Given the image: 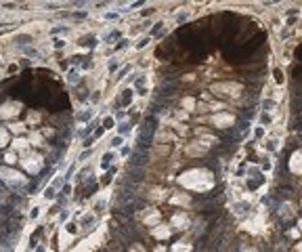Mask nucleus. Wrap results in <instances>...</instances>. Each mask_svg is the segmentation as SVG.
<instances>
[{
    "mask_svg": "<svg viewBox=\"0 0 302 252\" xmlns=\"http://www.w3.org/2000/svg\"><path fill=\"white\" fill-rule=\"evenodd\" d=\"M262 40H264V34L260 32V34H256V38L248 40V44H241V46H237V48H225V57L229 61H233V63H239V61H244L252 50H256V48L260 46Z\"/></svg>",
    "mask_w": 302,
    "mask_h": 252,
    "instance_id": "obj_1",
    "label": "nucleus"
},
{
    "mask_svg": "<svg viewBox=\"0 0 302 252\" xmlns=\"http://www.w3.org/2000/svg\"><path fill=\"white\" fill-rule=\"evenodd\" d=\"M143 206H145V202L141 200L139 195H134V198H132L130 202H126V204L120 208V212H122V214H126V216H132L134 212H137V210H141Z\"/></svg>",
    "mask_w": 302,
    "mask_h": 252,
    "instance_id": "obj_2",
    "label": "nucleus"
},
{
    "mask_svg": "<svg viewBox=\"0 0 302 252\" xmlns=\"http://www.w3.org/2000/svg\"><path fill=\"white\" fill-rule=\"evenodd\" d=\"M147 158H149L147 151H134V156H132V160H130V168L145 166V164H147Z\"/></svg>",
    "mask_w": 302,
    "mask_h": 252,
    "instance_id": "obj_3",
    "label": "nucleus"
},
{
    "mask_svg": "<svg viewBox=\"0 0 302 252\" xmlns=\"http://www.w3.org/2000/svg\"><path fill=\"white\" fill-rule=\"evenodd\" d=\"M130 101H132V90H130V88H126V90L122 93V97L116 101V109L124 107V105H130Z\"/></svg>",
    "mask_w": 302,
    "mask_h": 252,
    "instance_id": "obj_4",
    "label": "nucleus"
},
{
    "mask_svg": "<svg viewBox=\"0 0 302 252\" xmlns=\"http://www.w3.org/2000/svg\"><path fill=\"white\" fill-rule=\"evenodd\" d=\"M93 130H97V122H94V120H90V122H88V124H86V126H84V128H82L80 132H78V134H80L82 139H88Z\"/></svg>",
    "mask_w": 302,
    "mask_h": 252,
    "instance_id": "obj_5",
    "label": "nucleus"
},
{
    "mask_svg": "<svg viewBox=\"0 0 302 252\" xmlns=\"http://www.w3.org/2000/svg\"><path fill=\"white\" fill-rule=\"evenodd\" d=\"M30 42H32V36H30V34H19V36H15V44L21 46V48L30 46Z\"/></svg>",
    "mask_w": 302,
    "mask_h": 252,
    "instance_id": "obj_6",
    "label": "nucleus"
},
{
    "mask_svg": "<svg viewBox=\"0 0 302 252\" xmlns=\"http://www.w3.org/2000/svg\"><path fill=\"white\" fill-rule=\"evenodd\" d=\"M78 44H80V46L94 48V46H97V38H94V36H84V38H80V40H78Z\"/></svg>",
    "mask_w": 302,
    "mask_h": 252,
    "instance_id": "obj_7",
    "label": "nucleus"
},
{
    "mask_svg": "<svg viewBox=\"0 0 302 252\" xmlns=\"http://www.w3.org/2000/svg\"><path fill=\"white\" fill-rule=\"evenodd\" d=\"M111 160H113V151H107V154L103 156V160H101V168H103V170H107V168H109V164H111Z\"/></svg>",
    "mask_w": 302,
    "mask_h": 252,
    "instance_id": "obj_8",
    "label": "nucleus"
},
{
    "mask_svg": "<svg viewBox=\"0 0 302 252\" xmlns=\"http://www.w3.org/2000/svg\"><path fill=\"white\" fill-rule=\"evenodd\" d=\"M70 193H71V187H70V185H63V187H61V191H59V195H57L59 204H63V200H65V195H70Z\"/></svg>",
    "mask_w": 302,
    "mask_h": 252,
    "instance_id": "obj_9",
    "label": "nucleus"
},
{
    "mask_svg": "<svg viewBox=\"0 0 302 252\" xmlns=\"http://www.w3.org/2000/svg\"><path fill=\"white\" fill-rule=\"evenodd\" d=\"M90 120H93V111H90V109H86V111L78 114V122H86V124H88Z\"/></svg>",
    "mask_w": 302,
    "mask_h": 252,
    "instance_id": "obj_10",
    "label": "nucleus"
},
{
    "mask_svg": "<svg viewBox=\"0 0 302 252\" xmlns=\"http://www.w3.org/2000/svg\"><path fill=\"white\" fill-rule=\"evenodd\" d=\"M67 82H70V84H78V82H80V76H78L76 70H70V74H67Z\"/></svg>",
    "mask_w": 302,
    "mask_h": 252,
    "instance_id": "obj_11",
    "label": "nucleus"
},
{
    "mask_svg": "<svg viewBox=\"0 0 302 252\" xmlns=\"http://www.w3.org/2000/svg\"><path fill=\"white\" fill-rule=\"evenodd\" d=\"M21 50H23V53L27 55V57H36V59L40 57V53H38V50H36L34 46H25V48H21Z\"/></svg>",
    "mask_w": 302,
    "mask_h": 252,
    "instance_id": "obj_12",
    "label": "nucleus"
},
{
    "mask_svg": "<svg viewBox=\"0 0 302 252\" xmlns=\"http://www.w3.org/2000/svg\"><path fill=\"white\" fill-rule=\"evenodd\" d=\"M117 132H120V137L128 134V132H130V124H128V122H122V124H120V128H117Z\"/></svg>",
    "mask_w": 302,
    "mask_h": 252,
    "instance_id": "obj_13",
    "label": "nucleus"
},
{
    "mask_svg": "<svg viewBox=\"0 0 302 252\" xmlns=\"http://www.w3.org/2000/svg\"><path fill=\"white\" fill-rule=\"evenodd\" d=\"M248 208H250V206H248V204H244V202L235 204V210H237V214H241V216H244L245 212H248Z\"/></svg>",
    "mask_w": 302,
    "mask_h": 252,
    "instance_id": "obj_14",
    "label": "nucleus"
},
{
    "mask_svg": "<svg viewBox=\"0 0 302 252\" xmlns=\"http://www.w3.org/2000/svg\"><path fill=\"white\" fill-rule=\"evenodd\" d=\"M44 198H46V200H55V198H57V193H55V187H53V185H50V187H46Z\"/></svg>",
    "mask_w": 302,
    "mask_h": 252,
    "instance_id": "obj_15",
    "label": "nucleus"
},
{
    "mask_svg": "<svg viewBox=\"0 0 302 252\" xmlns=\"http://www.w3.org/2000/svg\"><path fill=\"white\" fill-rule=\"evenodd\" d=\"M61 32H67V25H55V27H50V34L53 36H57Z\"/></svg>",
    "mask_w": 302,
    "mask_h": 252,
    "instance_id": "obj_16",
    "label": "nucleus"
},
{
    "mask_svg": "<svg viewBox=\"0 0 302 252\" xmlns=\"http://www.w3.org/2000/svg\"><path fill=\"white\" fill-rule=\"evenodd\" d=\"M109 128H113V118L111 116H107L103 120V130H109Z\"/></svg>",
    "mask_w": 302,
    "mask_h": 252,
    "instance_id": "obj_17",
    "label": "nucleus"
},
{
    "mask_svg": "<svg viewBox=\"0 0 302 252\" xmlns=\"http://www.w3.org/2000/svg\"><path fill=\"white\" fill-rule=\"evenodd\" d=\"M124 143V137H120V134H117V137H113V139H111V147H113V149H116V147H120V145Z\"/></svg>",
    "mask_w": 302,
    "mask_h": 252,
    "instance_id": "obj_18",
    "label": "nucleus"
},
{
    "mask_svg": "<svg viewBox=\"0 0 302 252\" xmlns=\"http://www.w3.org/2000/svg\"><path fill=\"white\" fill-rule=\"evenodd\" d=\"M260 183H262V177H258V179H250V181H248V187H250V189H256Z\"/></svg>",
    "mask_w": 302,
    "mask_h": 252,
    "instance_id": "obj_19",
    "label": "nucleus"
},
{
    "mask_svg": "<svg viewBox=\"0 0 302 252\" xmlns=\"http://www.w3.org/2000/svg\"><path fill=\"white\" fill-rule=\"evenodd\" d=\"M70 15L74 17V19H86L88 13H86V11H76V13H70Z\"/></svg>",
    "mask_w": 302,
    "mask_h": 252,
    "instance_id": "obj_20",
    "label": "nucleus"
},
{
    "mask_svg": "<svg viewBox=\"0 0 302 252\" xmlns=\"http://www.w3.org/2000/svg\"><path fill=\"white\" fill-rule=\"evenodd\" d=\"M94 223V216H82V227H88Z\"/></svg>",
    "mask_w": 302,
    "mask_h": 252,
    "instance_id": "obj_21",
    "label": "nucleus"
},
{
    "mask_svg": "<svg viewBox=\"0 0 302 252\" xmlns=\"http://www.w3.org/2000/svg\"><path fill=\"white\" fill-rule=\"evenodd\" d=\"M162 27H164V23H155V27L151 30V36H155V34H160V32H162Z\"/></svg>",
    "mask_w": 302,
    "mask_h": 252,
    "instance_id": "obj_22",
    "label": "nucleus"
},
{
    "mask_svg": "<svg viewBox=\"0 0 302 252\" xmlns=\"http://www.w3.org/2000/svg\"><path fill=\"white\" fill-rule=\"evenodd\" d=\"M128 72H130V65H124V67L120 70V74H117V78H124V76H126Z\"/></svg>",
    "mask_w": 302,
    "mask_h": 252,
    "instance_id": "obj_23",
    "label": "nucleus"
},
{
    "mask_svg": "<svg viewBox=\"0 0 302 252\" xmlns=\"http://www.w3.org/2000/svg\"><path fill=\"white\" fill-rule=\"evenodd\" d=\"M120 36H122V34H120V32L116 30V32H111V34H107V36H105V40H113V38H120Z\"/></svg>",
    "mask_w": 302,
    "mask_h": 252,
    "instance_id": "obj_24",
    "label": "nucleus"
},
{
    "mask_svg": "<svg viewBox=\"0 0 302 252\" xmlns=\"http://www.w3.org/2000/svg\"><path fill=\"white\" fill-rule=\"evenodd\" d=\"M78 97H80V101H86V99H88V90H86V88H84V90H80V93H78Z\"/></svg>",
    "mask_w": 302,
    "mask_h": 252,
    "instance_id": "obj_25",
    "label": "nucleus"
},
{
    "mask_svg": "<svg viewBox=\"0 0 302 252\" xmlns=\"http://www.w3.org/2000/svg\"><path fill=\"white\" fill-rule=\"evenodd\" d=\"M143 84H145V78H143V76H139V78L134 80V86H139V88H143Z\"/></svg>",
    "mask_w": 302,
    "mask_h": 252,
    "instance_id": "obj_26",
    "label": "nucleus"
},
{
    "mask_svg": "<svg viewBox=\"0 0 302 252\" xmlns=\"http://www.w3.org/2000/svg\"><path fill=\"white\" fill-rule=\"evenodd\" d=\"M126 42H128V40H124V38H120V42L116 44V50H120V48H124V46H126Z\"/></svg>",
    "mask_w": 302,
    "mask_h": 252,
    "instance_id": "obj_27",
    "label": "nucleus"
},
{
    "mask_svg": "<svg viewBox=\"0 0 302 252\" xmlns=\"http://www.w3.org/2000/svg\"><path fill=\"white\" fill-rule=\"evenodd\" d=\"M111 172H113V170H109V174H105V177H103V181H101V185H107V183L111 181Z\"/></svg>",
    "mask_w": 302,
    "mask_h": 252,
    "instance_id": "obj_28",
    "label": "nucleus"
},
{
    "mask_svg": "<svg viewBox=\"0 0 302 252\" xmlns=\"http://www.w3.org/2000/svg\"><path fill=\"white\" fill-rule=\"evenodd\" d=\"M116 118H117V120L126 118V111H122V109H116Z\"/></svg>",
    "mask_w": 302,
    "mask_h": 252,
    "instance_id": "obj_29",
    "label": "nucleus"
},
{
    "mask_svg": "<svg viewBox=\"0 0 302 252\" xmlns=\"http://www.w3.org/2000/svg\"><path fill=\"white\" fill-rule=\"evenodd\" d=\"M90 156V149H86V151H82L80 154V158H78V160H86V158Z\"/></svg>",
    "mask_w": 302,
    "mask_h": 252,
    "instance_id": "obj_30",
    "label": "nucleus"
},
{
    "mask_svg": "<svg viewBox=\"0 0 302 252\" xmlns=\"http://www.w3.org/2000/svg\"><path fill=\"white\" fill-rule=\"evenodd\" d=\"M63 46H65V42H63V40H59V38H57V40H55V48H63Z\"/></svg>",
    "mask_w": 302,
    "mask_h": 252,
    "instance_id": "obj_31",
    "label": "nucleus"
},
{
    "mask_svg": "<svg viewBox=\"0 0 302 252\" xmlns=\"http://www.w3.org/2000/svg\"><path fill=\"white\" fill-rule=\"evenodd\" d=\"M296 59H300V61H302V44L296 48Z\"/></svg>",
    "mask_w": 302,
    "mask_h": 252,
    "instance_id": "obj_32",
    "label": "nucleus"
},
{
    "mask_svg": "<svg viewBox=\"0 0 302 252\" xmlns=\"http://www.w3.org/2000/svg\"><path fill=\"white\" fill-rule=\"evenodd\" d=\"M117 70V61H111V63H109V72H116Z\"/></svg>",
    "mask_w": 302,
    "mask_h": 252,
    "instance_id": "obj_33",
    "label": "nucleus"
},
{
    "mask_svg": "<svg viewBox=\"0 0 302 252\" xmlns=\"http://www.w3.org/2000/svg\"><path fill=\"white\" fill-rule=\"evenodd\" d=\"M147 42H149V38H143V40H141L139 44H137V48H143L145 44H147Z\"/></svg>",
    "mask_w": 302,
    "mask_h": 252,
    "instance_id": "obj_34",
    "label": "nucleus"
},
{
    "mask_svg": "<svg viewBox=\"0 0 302 252\" xmlns=\"http://www.w3.org/2000/svg\"><path fill=\"white\" fill-rule=\"evenodd\" d=\"M273 105H275V103H273V101H264V103H262V107H264V109H271V107H273Z\"/></svg>",
    "mask_w": 302,
    "mask_h": 252,
    "instance_id": "obj_35",
    "label": "nucleus"
},
{
    "mask_svg": "<svg viewBox=\"0 0 302 252\" xmlns=\"http://www.w3.org/2000/svg\"><path fill=\"white\" fill-rule=\"evenodd\" d=\"M294 76H296V78H302V67H296V70H294Z\"/></svg>",
    "mask_w": 302,
    "mask_h": 252,
    "instance_id": "obj_36",
    "label": "nucleus"
},
{
    "mask_svg": "<svg viewBox=\"0 0 302 252\" xmlns=\"http://www.w3.org/2000/svg\"><path fill=\"white\" fill-rule=\"evenodd\" d=\"M105 208V202H97V206H94V210H103Z\"/></svg>",
    "mask_w": 302,
    "mask_h": 252,
    "instance_id": "obj_37",
    "label": "nucleus"
},
{
    "mask_svg": "<svg viewBox=\"0 0 302 252\" xmlns=\"http://www.w3.org/2000/svg\"><path fill=\"white\" fill-rule=\"evenodd\" d=\"M38 210H40V208H34V210L30 212V216H32V218H36V216H38Z\"/></svg>",
    "mask_w": 302,
    "mask_h": 252,
    "instance_id": "obj_38",
    "label": "nucleus"
},
{
    "mask_svg": "<svg viewBox=\"0 0 302 252\" xmlns=\"http://www.w3.org/2000/svg\"><path fill=\"white\" fill-rule=\"evenodd\" d=\"M67 214H70V210H63V212H61V221H65V218H67Z\"/></svg>",
    "mask_w": 302,
    "mask_h": 252,
    "instance_id": "obj_39",
    "label": "nucleus"
},
{
    "mask_svg": "<svg viewBox=\"0 0 302 252\" xmlns=\"http://www.w3.org/2000/svg\"><path fill=\"white\" fill-rule=\"evenodd\" d=\"M93 145V139H84V147H90Z\"/></svg>",
    "mask_w": 302,
    "mask_h": 252,
    "instance_id": "obj_40",
    "label": "nucleus"
},
{
    "mask_svg": "<svg viewBox=\"0 0 302 252\" xmlns=\"http://www.w3.org/2000/svg\"><path fill=\"white\" fill-rule=\"evenodd\" d=\"M74 170H76V168H74V166H71V168H70V170H67V174H65V179H70V177H71V174H74Z\"/></svg>",
    "mask_w": 302,
    "mask_h": 252,
    "instance_id": "obj_41",
    "label": "nucleus"
},
{
    "mask_svg": "<svg viewBox=\"0 0 302 252\" xmlns=\"http://www.w3.org/2000/svg\"><path fill=\"white\" fill-rule=\"evenodd\" d=\"M21 65H23L25 70H27V67H30V61H27V59H21Z\"/></svg>",
    "mask_w": 302,
    "mask_h": 252,
    "instance_id": "obj_42",
    "label": "nucleus"
},
{
    "mask_svg": "<svg viewBox=\"0 0 302 252\" xmlns=\"http://www.w3.org/2000/svg\"><path fill=\"white\" fill-rule=\"evenodd\" d=\"M67 231H70V233H76V225H67Z\"/></svg>",
    "mask_w": 302,
    "mask_h": 252,
    "instance_id": "obj_43",
    "label": "nucleus"
},
{
    "mask_svg": "<svg viewBox=\"0 0 302 252\" xmlns=\"http://www.w3.org/2000/svg\"><path fill=\"white\" fill-rule=\"evenodd\" d=\"M36 252H44V248H42V246H40V248H36Z\"/></svg>",
    "mask_w": 302,
    "mask_h": 252,
    "instance_id": "obj_44",
    "label": "nucleus"
}]
</instances>
